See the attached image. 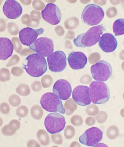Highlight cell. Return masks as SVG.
Here are the masks:
<instances>
[{
    "label": "cell",
    "instance_id": "cell-6",
    "mask_svg": "<svg viewBox=\"0 0 124 147\" xmlns=\"http://www.w3.org/2000/svg\"><path fill=\"white\" fill-rule=\"evenodd\" d=\"M90 71L93 78L95 80L106 82L112 76L113 69L110 64L102 60L92 65Z\"/></svg>",
    "mask_w": 124,
    "mask_h": 147
},
{
    "label": "cell",
    "instance_id": "cell-38",
    "mask_svg": "<svg viewBox=\"0 0 124 147\" xmlns=\"http://www.w3.org/2000/svg\"><path fill=\"white\" fill-rule=\"evenodd\" d=\"M10 124L14 125L17 129V130L19 129L21 127V123L19 121L16 119H13L10 122Z\"/></svg>",
    "mask_w": 124,
    "mask_h": 147
},
{
    "label": "cell",
    "instance_id": "cell-37",
    "mask_svg": "<svg viewBox=\"0 0 124 147\" xmlns=\"http://www.w3.org/2000/svg\"><path fill=\"white\" fill-rule=\"evenodd\" d=\"M27 146L28 147H40V145L38 142L34 140H29L28 141Z\"/></svg>",
    "mask_w": 124,
    "mask_h": 147
},
{
    "label": "cell",
    "instance_id": "cell-40",
    "mask_svg": "<svg viewBox=\"0 0 124 147\" xmlns=\"http://www.w3.org/2000/svg\"><path fill=\"white\" fill-rule=\"evenodd\" d=\"M12 70V73L13 75L15 76H19V74H21L22 73V71H20L19 68H13Z\"/></svg>",
    "mask_w": 124,
    "mask_h": 147
},
{
    "label": "cell",
    "instance_id": "cell-11",
    "mask_svg": "<svg viewBox=\"0 0 124 147\" xmlns=\"http://www.w3.org/2000/svg\"><path fill=\"white\" fill-rule=\"evenodd\" d=\"M42 18L52 25H56L61 21L62 14L56 5L48 3L41 11Z\"/></svg>",
    "mask_w": 124,
    "mask_h": 147
},
{
    "label": "cell",
    "instance_id": "cell-41",
    "mask_svg": "<svg viewBox=\"0 0 124 147\" xmlns=\"http://www.w3.org/2000/svg\"><path fill=\"white\" fill-rule=\"evenodd\" d=\"M70 147H81V145L79 142H73L71 143Z\"/></svg>",
    "mask_w": 124,
    "mask_h": 147
},
{
    "label": "cell",
    "instance_id": "cell-10",
    "mask_svg": "<svg viewBox=\"0 0 124 147\" xmlns=\"http://www.w3.org/2000/svg\"><path fill=\"white\" fill-rule=\"evenodd\" d=\"M103 132L97 127L87 129L79 138L80 143L87 146H94L102 140Z\"/></svg>",
    "mask_w": 124,
    "mask_h": 147
},
{
    "label": "cell",
    "instance_id": "cell-35",
    "mask_svg": "<svg viewBox=\"0 0 124 147\" xmlns=\"http://www.w3.org/2000/svg\"><path fill=\"white\" fill-rule=\"evenodd\" d=\"M32 88L35 92H38L42 89V86L39 82H35L32 85Z\"/></svg>",
    "mask_w": 124,
    "mask_h": 147
},
{
    "label": "cell",
    "instance_id": "cell-4",
    "mask_svg": "<svg viewBox=\"0 0 124 147\" xmlns=\"http://www.w3.org/2000/svg\"><path fill=\"white\" fill-rule=\"evenodd\" d=\"M105 12L101 7L94 3L85 7L81 14V20L87 25L93 26L99 24L105 17Z\"/></svg>",
    "mask_w": 124,
    "mask_h": 147
},
{
    "label": "cell",
    "instance_id": "cell-29",
    "mask_svg": "<svg viewBox=\"0 0 124 147\" xmlns=\"http://www.w3.org/2000/svg\"><path fill=\"white\" fill-rule=\"evenodd\" d=\"M9 101L11 105L13 107H16L21 104V100L18 96L16 94H13L9 98Z\"/></svg>",
    "mask_w": 124,
    "mask_h": 147
},
{
    "label": "cell",
    "instance_id": "cell-14",
    "mask_svg": "<svg viewBox=\"0 0 124 147\" xmlns=\"http://www.w3.org/2000/svg\"><path fill=\"white\" fill-rule=\"evenodd\" d=\"M2 10L8 18L15 20L21 15L23 11L22 6L14 0H7L3 5Z\"/></svg>",
    "mask_w": 124,
    "mask_h": 147
},
{
    "label": "cell",
    "instance_id": "cell-18",
    "mask_svg": "<svg viewBox=\"0 0 124 147\" xmlns=\"http://www.w3.org/2000/svg\"><path fill=\"white\" fill-rule=\"evenodd\" d=\"M14 46L11 41L8 38H0V59L5 60L12 55Z\"/></svg>",
    "mask_w": 124,
    "mask_h": 147
},
{
    "label": "cell",
    "instance_id": "cell-2",
    "mask_svg": "<svg viewBox=\"0 0 124 147\" xmlns=\"http://www.w3.org/2000/svg\"><path fill=\"white\" fill-rule=\"evenodd\" d=\"M105 30L103 25L92 27L86 32L78 35L74 39V45L77 47H87L95 45Z\"/></svg>",
    "mask_w": 124,
    "mask_h": 147
},
{
    "label": "cell",
    "instance_id": "cell-34",
    "mask_svg": "<svg viewBox=\"0 0 124 147\" xmlns=\"http://www.w3.org/2000/svg\"><path fill=\"white\" fill-rule=\"evenodd\" d=\"M10 107L9 104L6 102H3L1 104L0 107V111L1 113L4 115H7L9 113Z\"/></svg>",
    "mask_w": 124,
    "mask_h": 147
},
{
    "label": "cell",
    "instance_id": "cell-8",
    "mask_svg": "<svg viewBox=\"0 0 124 147\" xmlns=\"http://www.w3.org/2000/svg\"><path fill=\"white\" fill-rule=\"evenodd\" d=\"M29 48L36 54L44 57H47L54 52V42L47 37L39 38L29 46Z\"/></svg>",
    "mask_w": 124,
    "mask_h": 147
},
{
    "label": "cell",
    "instance_id": "cell-17",
    "mask_svg": "<svg viewBox=\"0 0 124 147\" xmlns=\"http://www.w3.org/2000/svg\"><path fill=\"white\" fill-rule=\"evenodd\" d=\"M87 59L85 54L81 52H73L69 54L68 62L69 66L74 70L82 69L87 64Z\"/></svg>",
    "mask_w": 124,
    "mask_h": 147
},
{
    "label": "cell",
    "instance_id": "cell-3",
    "mask_svg": "<svg viewBox=\"0 0 124 147\" xmlns=\"http://www.w3.org/2000/svg\"><path fill=\"white\" fill-rule=\"evenodd\" d=\"M90 100L95 104L107 102L110 97V91L108 85L102 81H94L89 86Z\"/></svg>",
    "mask_w": 124,
    "mask_h": 147
},
{
    "label": "cell",
    "instance_id": "cell-7",
    "mask_svg": "<svg viewBox=\"0 0 124 147\" xmlns=\"http://www.w3.org/2000/svg\"><path fill=\"white\" fill-rule=\"evenodd\" d=\"M66 124L64 117L57 113H50L44 120V125L47 131L52 134L61 132L64 129Z\"/></svg>",
    "mask_w": 124,
    "mask_h": 147
},
{
    "label": "cell",
    "instance_id": "cell-27",
    "mask_svg": "<svg viewBox=\"0 0 124 147\" xmlns=\"http://www.w3.org/2000/svg\"><path fill=\"white\" fill-rule=\"evenodd\" d=\"M86 111L88 115L95 116L99 113V109L98 106L95 104H90L86 108Z\"/></svg>",
    "mask_w": 124,
    "mask_h": 147
},
{
    "label": "cell",
    "instance_id": "cell-32",
    "mask_svg": "<svg viewBox=\"0 0 124 147\" xmlns=\"http://www.w3.org/2000/svg\"><path fill=\"white\" fill-rule=\"evenodd\" d=\"M52 141L58 145H61L63 142V139L61 134H53L51 136Z\"/></svg>",
    "mask_w": 124,
    "mask_h": 147
},
{
    "label": "cell",
    "instance_id": "cell-26",
    "mask_svg": "<svg viewBox=\"0 0 124 147\" xmlns=\"http://www.w3.org/2000/svg\"><path fill=\"white\" fill-rule=\"evenodd\" d=\"M75 128L71 125H67L65 128L64 135L65 138L67 140H70L75 136Z\"/></svg>",
    "mask_w": 124,
    "mask_h": 147
},
{
    "label": "cell",
    "instance_id": "cell-33",
    "mask_svg": "<svg viewBox=\"0 0 124 147\" xmlns=\"http://www.w3.org/2000/svg\"><path fill=\"white\" fill-rule=\"evenodd\" d=\"M42 86L44 88H48L51 86L52 80L50 76H46L42 78Z\"/></svg>",
    "mask_w": 124,
    "mask_h": 147
},
{
    "label": "cell",
    "instance_id": "cell-22",
    "mask_svg": "<svg viewBox=\"0 0 124 147\" xmlns=\"http://www.w3.org/2000/svg\"><path fill=\"white\" fill-rule=\"evenodd\" d=\"M30 114L34 119L39 120L42 118L43 115V110L40 105H35L31 109Z\"/></svg>",
    "mask_w": 124,
    "mask_h": 147
},
{
    "label": "cell",
    "instance_id": "cell-1",
    "mask_svg": "<svg viewBox=\"0 0 124 147\" xmlns=\"http://www.w3.org/2000/svg\"><path fill=\"white\" fill-rule=\"evenodd\" d=\"M25 60L27 64L23 65V68L31 76L38 78L47 71L48 65L44 57L37 54H33L28 56Z\"/></svg>",
    "mask_w": 124,
    "mask_h": 147
},
{
    "label": "cell",
    "instance_id": "cell-24",
    "mask_svg": "<svg viewBox=\"0 0 124 147\" xmlns=\"http://www.w3.org/2000/svg\"><path fill=\"white\" fill-rule=\"evenodd\" d=\"M17 129L14 125L9 123L3 126L2 129V133L5 136H13L16 133Z\"/></svg>",
    "mask_w": 124,
    "mask_h": 147
},
{
    "label": "cell",
    "instance_id": "cell-16",
    "mask_svg": "<svg viewBox=\"0 0 124 147\" xmlns=\"http://www.w3.org/2000/svg\"><path fill=\"white\" fill-rule=\"evenodd\" d=\"M99 44V47L103 51L106 53H111L117 49L118 42L113 34L106 33L100 37Z\"/></svg>",
    "mask_w": 124,
    "mask_h": 147
},
{
    "label": "cell",
    "instance_id": "cell-19",
    "mask_svg": "<svg viewBox=\"0 0 124 147\" xmlns=\"http://www.w3.org/2000/svg\"><path fill=\"white\" fill-rule=\"evenodd\" d=\"M113 30L116 36L124 35V19H118L115 21L113 24Z\"/></svg>",
    "mask_w": 124,
    "mask_h": 147
},
{
    "label": "cell",
    "instance_id": "cell-9",
    "mask_svg": "<svg viewBox=\"0 0 124 147\" xmlns=\"http://www.w3.org/2000/svg\"><path fill=\"white\" fill-rule=\"evenodd\" d=\"M48 67L54 73L62 72L67 66V58L62 51H56L47 57Z\"/></svg>",
    "mask_w": 124,
    "mask_h": 147
},
{
    "label": "cell",
    "instance_id": "cell-39",
    "mask_svg": "<svg viewBox=\"0 0 124 147\" xmlns=\"http://www.w3.org/2000/svg\"><path fill=\"white\" fill-rule=\"evenodd\" d=\"M9 72L5 71V74H4V72L2 73V75H1V81H5L7 80H9Z\"/></svg>",
    "mask_w": 124,
    "mask_h": 147
},
{
    "label": "cell",
    "instance_id": "cell-25",
    "mask_svg": "<svg viewBox=\"0 0 124 147\" xmlns=\"http://www.w3.org/2000/svg\"><path fill=\"white\" fill-rule=\"evenodd\" d=\"M16 92L18 94L22 96H27L30 94V89L27 85L21 84L16 89Z\"/></svg>",
    "mask_w": 124,
    "mask_h": 147
},
{
    "label": "cell",
    "instance_id": "cell-20",
    "mask_svg": "<svg viewBox=\"0 0 124 147\" xmlns=\"http://www.w3.org/2000/svg\"><path fill=\"white\" fill-rule=\"evenodd\" d=\"M36 137L41 145L47 146L49 144L50 139L47 131L44 129H40L37 131Z\"/></svg>",
    "mask_w": 124,
    "mask_h": 147
},
{
    "label": "cell",
    "instance_id": "cell-21",
    "mask_svg": "<svg viewBox=\"0 0 124 147\" xmlns=\"http://www.w3.org/2000/svg\"><path fill=\"white\" fill-rule=\"evenodd\" d=\"M64 107L66 115L70 116L72 114L76 109L77 105L72 98H70L65 102Z\"/></svg>",
    "mask_w": 124,
    "mask_h": 147
},
{
    "label": "cell",
    "instance_id": "cell-13",
    "mask_svg": "<svg viewBox=\"0 0 124 147\" xmlns=\"http://www.w3.org/2000/svg\"><path fill=\"white\" fill-rule=\"evenodd\" d=\"M72 98L78 105L86 106L90 104L89 88L84 85L76 86L72 92Z\"/></svg>",
    "mask_w": 124,
    "mask_h": 147
},
{
    "label": "cell",
    "instance_id": "cell-5",
    "mask_svg": "<svg viewBox=\"0 0 124 147\" xmlns=\"http://www.w3.org/2000/svg\"><path fill=\"white\" fill-rule=\"evenodd\" d=\"M40 103L42 107L48 112H58L62 114L65 113L62 101L52 92H46L44 94L40 99Z\"/></svg>",
    "mask_w": 124,
    "mask_h": 147
},
{
    "label": "cell",
    "instance_id": "cell-36",
    "mask_svg": "<svg viewBox=\"0 0 124 147\" xmlns=\"http://www.w3.org/2000/svg\"><path fill=\"white\" fill-rule=\"evenodd\" d=\"M95 118L92 117H87L85 120L86 124L88 126H93L95 125Z\"/></svg>",
    "mask_w": 124,
    "mask_h": 147
},
{
    "label": "cell",
    "instance_id": "cell-30",
    "mask_svg": "<svg viewBox=\"0 0 124 147\" xmlns=\"http://www.w3.org/2000/svg\"><path fill=\"white\" fill-rule=\"evenodd\" d=\"M70 122L74 126L78 127L82 125L83 121L81 116L79 115H75L71 118Z\"/></svg>",
    "mask_w": 124,
    "mask_h": 147
},
{
    "label": "cell",
    "instance_id": "cell-12",
    "mask_svg": "<svg viewBox=\"0 0 124 147\" xmlns=\"http://www.w3.org/2000/svg\"><path fill=\"white\" fill-rule=\"evenodd\" d=\"M44 29L40 28L37 29L25 28L19 32V38L22 45L29 46L37 40L39 35L43 34Z\"/></svg>",
    "mask_w": 124,
    "mask_h": 147
},
{
    "label": "cell",
    "instance_id": "cell-23",
    "mask_svg": "<svg viewBox=\"0 0 124 147\" xmlns=\"http://www.w3.org/2000/svg\"><path fill=\"white\" fill-rule=\"evenodd\" d=\"M119 134V128L115 125H112L107 129L106 136L109 139L113 140L117 138Z\"/></svg>",
    "mask_w": 124,
    "mask_h": 147
},
{
    "label": "cell",
    "instance_id": "cell-31",
    "mask_svg": "<svg viewBox=\"0 0 124 147\" xmlns=\"http://www.w3.org/2000/svg\"><path fill=\"white\" fill-rule=\"evenodd\" d=\"M108 115L107 113L104 111H100L95 117V119L98 123L103 124L107 121Z\"/></svg>",
    "mask_w": 124,
    "mask_h": 147
},
{
    "label": "cell",
    "instance_id": "cell-15",
    "mask_svg": "<svg viewBox=\"0 0 124 147\" xmlns=\"http://www.w3.org/2000/svg\"><path fill=\"white\" fill-rule=\"evenodd\" d=\"M53 91L60 99L66 100L70 97L72 92L71 85L65 79H59L54 84Z\"/></svg>",
    "mask_w": 124,
    "mask_h": 147
},
{
    "label": "cell",
    "instance_id": "cell-28",
    "mask_svg": "<svg viewBox=\"0 0 124 147\" xmlns=\"http://www.w3.org/2000/svg\"><path fill=\"white\" fill-rule=\"evenodd\" d=\"M29 113L27 107L25 105H21L16 110V114L19 118H23L27 117Z\"/></svg>",
    "mask_w": 124,
    "mask_h": 147
}]
</instances>
